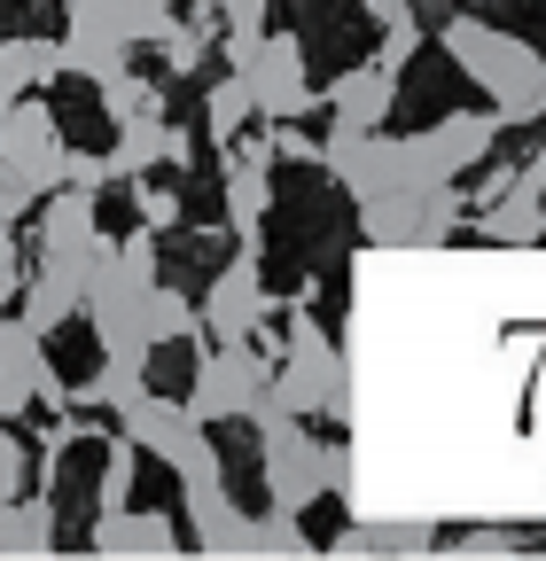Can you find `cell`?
Instances as JSON below:
<instances>
[{"label":"cell","instance_id":"6da1fadb","mask_svg":"<svg viewBox=\"0 0 546 561\" xmlns=\"http://www.w3.org/2000/svg\"><path fill=\"white\" fill-rule=\"evenodd\" d=\"M437 47L492 94V110H500L508 125L546 117V62H538L531 39H515V32L485 24V16H445V24H437Z\"/></svg>","mask_w":546,"mask_h":561},{"label":"cell","instance_id":"7a4b0ae2","mask_svg":"<svg viewBox=\"0 0 546 561\" xmlns=\"http://www.w3.org/2000/svg\"><path fill=\"white\" fill-rule=\"evenodd\" d=\"M227 70L250 79L258 117L297 125L312 110V79H305V39L297 32H227Z\"/></svg>","mask_w":546,"mask_h":561},{"label":"cell","instance_id":"3957f363","mask_svg":"<svg viewBox=\"0 0 546 561\" xmlns=\"http://www.w3.org/2000/svg\"><path fill=\"white\" fill-rule=\"evenodd\" d=\"M500 110H460V117H437V125H422V133H406V164H414V180L430 187V195H453V180L476 164L500 140Z\"/></svg>","mask_w":546,"mask_h":561},{"label":"cell","instance_id":"277c9868","mask_svg":"<svg viewBox=\"0 0 546 561\" xmlns=\"http://www.w3.org/2000/svg\"><path fill=\"white\" fill-rule=\"evenodd\" d=\"M265 390L282 398L289 413H335L344 405V351H335L305 312L289 320V359L265 375Z\"/></svg>","mask_w":546,"mask_h":561},{"label":"cell","instance_id":"5b68a950","mask_svg":"<svg viewBox=\"0 0 546 561\" xmlns=\"http://www.w3.org/2000/svg\"><path fill=\"white\" fill-rule=\"evenodd\" d=\"M265 359L258 343H219V351H195V382H187V413L195 421H242L250 398L265 390Z\"/></svg>","mask_w":546,"mask_h":561},{"label":"cell","instance_id":"8992f818","mask_svg":"<svg viewBox=\"0 0 546 561\" xmlns=\"http://www.w3.org/2000/svg\"><path fill=\"white\" fill-rule=\"evenodd\" d=\"M24 405H71L62 375L47 367V335H32L16 312H0V421H16Z\"/></svg>","mask_w":546,"mask_h":561},{"label":"cell","instance_id":"52a82bcc","mask_svg":"<svg viewBox=\"0 0 546 561\" xmlns=\"http://www.w3.org/2000/svg\"><path fill=\"white\" fill-rule=\"evenodd\" d=\"M62 125H55V110L39 102V94H16L9 110H0V164H16L39 195L47 187H62Z\"/></svg>","mask_w":546,"mask_h":561},{"label":"cell","instance_id":"ba28073f","mask_svg":"<svg viewBox=\"0 0 546 561\" xmlns=\"http://www.w3.org/2000/svg\"><path fill=\"white\" fill-rule=\"evenodd\" d=\"M203 312V335L212 343H258V328H265V280H258V242H242V257L212 280V297L195 305Z\"/></svg>","mask_w":546,"mask_h":561},{"label":"cell","instance_id":"9c48e42d","mask_svg":"<svg viewBox=\"0 0 546 561\" xmlns=\"http://www.w3.org/2000/svg\"><path fill=\"white\" fill-rule=\"evenodd\" d=\"M195 157V140L180 125H164V110L149 117H117V149H110V180H141L157 164H187Z\"/></svg>","mask_w":546,"mask_h":561},{"label":"cell","instance_id":"30bf717a","mask_svg":"<svg viewBox=\"0 0 546 561\" xmlns=\"http://www.w3.org/2000/svg\"><path fill=\"white\" fill-rule=\"evenodd\" d=\"M390 102H398V70H383V62H352L344 79L328 87L335 133H383L390 125Z\"/></svg>","mask_w":546,"mask_h":561},{"label":"cell","instance_id":"8fae6325","mask_svg":"<svg viewBox=\"0 0 546 561\" xmlns=\"http://www.w3.org/2000/svg\"><path fill=\"white\" fill-rule=\"evenodd\" d=\"M62 16H87V24L117 32L125 47H149L172 32V0H62Z\"/></svg>","mask_w":546,"mask_h":561},{"label":"cell","instance_id":"7c38bea8","mask_svg":"<svg viewBox=\"0 0 546 561\" xmlns=\"http://www.w3.org/2000/svg\"><path fill=\"white\" fill-rule=\"evenodd\" d=\"M55 79H62V39H39V32L0 39V87L9 94H39Z\"/></svg>","mask_w":546,"mask_h":561},{"label":"cell","instance_id":"4fadbf2b","mask_svg":"<svg viewBox=\"0 0 546 561\" xmlns=\"http://www.w3.org/2000/svg\"><path fill=\"white\" fill-rule=\"evenodd\" d=\"M79 312V280H62V273H24V289H16V320L32 328V335H55L62 320Z\"/></svg>","mask_w":546,"mask_h":561},{"label":"cell","instance_id":"5bb4252c","mask_svg":"<svg viewBox=\"0 0 546 561\" xmlns=\"http://www.w3.org/2000/svg\"><path fill=\"white\" fill-rule=\"evenodd\" d=\"M125 39L117 32H102V24H87V16H71V32H62V70H79V79H117V70H125Z\"/></svg>","mask_w":546,"mask_h":561},{"label":"cell","instance_id":"9a60e30c","mask_svg":"<svg viewBox=\"0 0 546 561\" xmlns=\"http://www.w3.org/2000/svg\"><path fill=\"white\" fill-rule=\"evenodd\" d=\"M141 335H149V351H157V343H203V312H195L180 289L149 280V289H141Z\"/></svg>","mask_w":546,"mask_h":561},{"label":"cell","instance_id":"2e32d148","mask_svg":"<svg viewBox=\"0 0 546 561\" xmlns=\"http://www.w3.org/2000/svg\"><path fill=\"white\" fill-rule=\"evenodd\" d=\"M94 546H102V553H125V546L164 553V546H180V530H172L164 515H125V507H110V515L94 523Z\"/></svg>","mask_w":546,"mask_h":561},{"label":"cell","instance_id":"e0dca14e","mask_svg":"<svg viewBox=\"0 0 546 561\" xmlns=\"http://www.w3.org/2000/svg\"><path fill=\"white\" fill-rule=\"evenodd\" d=\"M258 117V102H250V79L242 70H227V79H212V102H203V125H212V140L227 149V140H242V125Z\"/></svg>","mask_w":546,"mask_h":561},{"label":"cell","instance_id":"ac0fdd59","mask_svg":"<svg viewBox=\"0 0 546 561\" xmlns=\"http://www.w3.org/2000/svg\"><path fill=\"white\" fill-rule=\"evenodd\" d=\"M515 195L500 203V210H485V234L492 242H538V227H546V210H538V187L531 180H508Z\"/></svg>","mask_w":546,"mask_h":561},{"label":"cell","instance_id":"d6986e66","mask_svg":"<svg viewBox=\"0 0 546 561\" xmlns=\"http://www.w3.org/2000/svg\"><path fill=\"white\" fill-rule=\"evenodd\" d=\"M149 390V359H102V375L87 382V390H71V405H125V398H141Z\"/></svg>","mask_w":546,"mask_h":561},{"label":"cell","instance_id":"ffe728a7","mask_svg":"<svg viewBox=\"0 0 546 561\" xmlns=\"http://www.w3.org/2000/svg\"><path fill=\"white\" fill-rule=\"evenodd\" d=\"M0 546H24V553L55 546V515H47V500H0Z\"/></svg>","mask_w":546,"mask_h":561},{"label":"cell","instance_id":"44dd1931","mask_svg":"<svg viewBox=\"0 0 546 561\" xmlns=\"http://www.w3.org/2000/svg\"><path fill=\"white\" fill-rule=\"evenodd\" d=\"M102 110H110V125L117 117H149V110H164V94L149 79H133V70H117V79H102Z\"/></svg>","mask_w":546,"mask_h":561},{"label":"cell","instance_id":"7402d4cb","mask_svg":"<svg viewBox=\"0 0 546 561\" xmlns=\"http://www.w3.org/2000/svg\"><path fill=\"white\" fill-rule=\"evenodd\" d=\"M133 460H141V445L117 430V437H110V460H102V500H94L102 515H110V507H133V500H125V491H133Z\"/></svg>","mask_w":546,"mask_h":561},{"label":"cell","instance_id":"603a6c76","mask_svg":"<svg viewBox=\"0 0 546 561\" xmlns=\"http://www.w3.org/2000/svg\"><path fill=\"white\" fill-rule=\"evenodd\" d=\"M24 483H32V453H24V437L0 421V500H24Z\"/></svg>","mask_w":546,"mask_h":561},{"label":"cell","instance_id":"cb8c5ba5","mask_svg":"<svg viewBox=\"0 0 546 561\" xmlns=\"http://www.w3.org/2000/svg\"><path fill=\"white\" fill-rule=\"evenodd\" d=\"M133 203H141V227H157V234H164V227H180V195H172V187H157L149 172L133 180Z\"/></svg>","mask_w":546,"mask_h":561},{"label":"cell","instance_id":"d4e9b609","mask_svg":"<svg viewBox=\"0 0 546 561\" xmlns=\"http://www.w3.org/2000/svg\"><path fill=\"white\" fill-rule=\"evenodd\" d=\"M39 210V187L16 172V164H0V227H16V219H32Z\"/></svg>","mask_w":546,"mask_h":561},{"label":"cell","instance_id":"484cf974","mask_svg":"<svg viewBox=\"0 0 546 561\" xmlns=\"http://www.w3.org/2000/svg\"><path fill=\"white\" fill-rule=\"evenodd\" d=\"M414 47H422V24H414V16H390V24H383L375 62H383V70H406V55H414Z\"/></svg>","mask_w":546,"mask_h":561},{"label":"cell","instance_id":"4316f807","mask_svg":"<svg viewBox=\"0 0 546 561\" xmlns=\"http://www.w3.org/2000/svg\"><path fill=\"white\" fill-rule=\"evenodd\" d=\"M24 273H32V265H24V250L9 242V227H0V312H16V289H24Z\"/></svg>","mask_w":546,"mask_h":561},{"label":"cell","instance_id":"83f0119b","mask_svg":"<svg viewBox=\"0 0 546 561\" xmlns=\"http://www.w3.org/2000/svg\"><path fill=\"white\" fill-rule=\"evenodd\" d=\"M157 47L172 55V70H195V62H203V47H212V39H203V32H180V24H172V32H164Z\"/></svg>","mask_w":546,"mask_h":561},{"label":"cell","instance_id":"f1b7e54d","mask_svg":"<svg viewBox=\"0 0 546 561\" xmlns=\"http://www.w3.org/2000/svg\"><path fill=\"white\" fill-rule=\"evenodd\" d=\"M227 16V32H265V0H212Z\"/></svg>","mask_w":546,"mask_h":561},{"label":"cell","instance_id":"f546056e","mask_svg":"<svg viewBox=\"0 0 546 561\" xmlns=\"http://www.w3.org/2000/svg\"><path fill=\"white\" fill-rule=\"evenodd\" d=\"M367 16H375V24H390V16H414V0H367Z\"/></svg>","mask_w":546,"mask_h":561}]
</instances>
